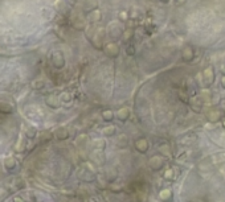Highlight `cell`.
Returning <instances> with one entry per match:
<instances>
[{
    "instance_id": "1",
    "label": "cell",
    "mask_w": 225,
    "mask_h": 202,
    "mask_svg": "<svg viewBox=\"0 0 225 202\" xmlns=\"http://www.w3.org/2000/svg\"><path fill=\"white\" fill-rule=\"evenodd\" d=\"M106 36H107L106 28H103V27L94 28L93 33L90 36V42H91L94 49L103 50V46H105V44H106Z\"/></svg>"
},
{
    "instance_id": "2",
    "label": "cell",
    "mask_w": 225,
    "mask_h": 202,
    "mask_svg": "<svg viewBox=\"0 0 225 202\" xmlns=\"http://www.w3.org/2000/svg\"><path fill=\"white\" fill-rule=\"evenodd\" d=\"M122 24L123 23H120L119 20H115V21H111L109 25H107V28H106L107 34H109V37L112 41H115V40L122 37V34L124 32V28L122 27Z\"/></svg>"
},
{
    "instance_id": "3",
    "label": "cell",
    "mask_w": 225,
    "mask_h": 202,
    "mask_svg": "<svg viewBox=\"0 0 225 202\" xmlns=\"http://www.w3.org/2000/svg\"><path fill=\"white\" fill-rule=\"evenodd\" d=\"M201 79H203V86L205 89H209V87L213 86V83L216 81V73H215V69L212 66H208L205 69L203 70L201 73Z\"/></svg>"
},
{
    "instance_id": "4",
    "label": "cell",
    "mask_w": 225,
    "mask_h": 202,
    "mask_svg": "<svg viewBox=\"0 0 225 202\" xmlns=\"http://www.w3.org/2000/svg\"><path fill=\"white\" fill-rule=\"evenodd\" d=\"M103 53H105L106 57L109 58H116L120 53V46L118 42L115 41H110V42H106L105 46H103Z\"/></svg>"
},
{
    "instance_id": "5",
    "label": "cell",
    "mask_w": 225,
    "mask_h": 202,
    "mask_svg": "<svg viewBox=\"0 0 225 202\" xmlns=\"http://www.w3.org/2000/svg\"><path fill=\"white\" fill-rule=\"evenodd\" d=\"M70 24L76 30H85L86 29V19L82 15H73L70 17Z\"/></svg>"
},
{
    "instance_id": "6",
    "label": "cell",
    "mask_w": 225,
    "mask_h": 202,
    "mask_svg": "<svg viewBox=\"0 0 225 202\" xmlns=\"http://www.w3.org/2000/svg\"><path fill=\"white\" fill-rule=\"evenodd\" d=\"M50 59H52V63H53V66L56 69H62V67L65 66V57H64L62 51H60V50L53 51Z\"/></svg>"
},
{
    "instance_id": "7",
    "label": "cell",
    "mask_w": 225,
    "mask_h": 202,
    "mask_svg": "<svg viewBox=\"0 0 225 202\" xmlns=\"http://www.w3.org/2000/svg\"><path fill=\"white\" fill-rule=\"evenodd\" d=\"M182 59L186 63H190L195 59V49L191 45H186L182 49Z\"/></svg>"
},
{
    "instance_id": "8",
    "label": "cell",
    "mask_w": 225,
    "mask_h": 202,
    "mask_svg": "<svg viewBox=\"0 0 225 202\" xmlns=\"http://www.w3.org/2000/svg\"><path fill=\"white\" fill-rule=\"evenodd\" d=\"M134 147H135V149L138 151L139 153L144 154L148 149H150V143H148V140L146 137H139V139H136V140H135Z\"/></svg>"
},
{
    "instance_id": "9",
    "label": "cell",
    "mask_w": 225,
    "mask_h": 202,
    "mask_svg": "<svg viewBox=\"0 0 225 202\" xmlns=\"http://www.w3.org/2000/svg\"><path fill=\"white\" fill-rule=\"evenodd\" d=\"M163 158L159 156V154H155V156H152L150 160H148V165H150V168L152 170H155V172H158V170H160L163 168Z\"/></svg>"
},
{
    "instance_id": "10",
    "label": "cell",
    "mask_w": 225,
    "mask_h": 202,
    "mask_svg": "<svg viewBox=\"0 0 225 202\" xmlns=\"http://www.w3.org/2000/svg\"><path fill=\"white\" fill-rule=\"evenodd\" d=\"M190 105L196 114H200L203 110V106H204V101H203V98H200V97H192V98H190Z\"/></svg>"
},
{
    "instance_id": "11",
    "label": "cell",
    "mask_w": 225,
    "mask_h": 202,
    "mask_svg": "<svg viewBox=\"0 0 225 202\" xmlns=\"http://www.w3.org/2000/svg\"><path fill=\"white\" fill-rule=\"evenodd\" d=\"M82 9L86 15L94 9H98V0H82Z\"/></svg>"
},
{
    "instance_id": "12",
    "label": "cell",
    "mask_w": 225,
    "mask_h": 202,
    "mask_svg": "<svg viewBox=\"0 0 225 202\" xmlns=\"http://www.w3.org/2000/svg\"><path fill=\"white\" fill-rule=\"evenodd\" d=\"M221 118H223V114L220 112L219 110H209L207 112V120L209 122V123L221 122Z\"/></svg>"
},
{
    "instance_id": "13",
    "label": "cell",
    "mask_w": 225,
    "mask_h": 202,
    "mask_svg": "<svg viewBox=\"0 0 225 202\" xmlns=\"http://www.w3.org/2000/svg\"><path fill=\"white\" fill-rule=\"evenodd\" d=\"M86 16H87V20H89L91 24H97V23H99L102 20V12L99 9L91 11L90 13H87Z\"/></svg>"
},
{
    "instance_id": "14",
    "label": "cell",
    "mask_w": 225,
    "mask_h": 202,
    "mask_svg": "<svg viewBox=\"0 0 225 202\" xmlns=\"http://www.w3.org/2000/svg\"><path fill=\"white\" fill-rule=\"evenodd\" d=\"M45 102L50 108H58L60 105H61V99H60V97H57V95H49Z\"/></svg>"
},
{
    "instance_id": "15",
    "label": "cell",
    "mask_w": 225,
    "mask_h": 202,
    "mask_svg": "<svg viewBox=\"0 0 225 202\" xmlns=\"http://www.w3.org/2000/svg\"><path fill=\"white\" fill-rule=\"evenodd\" d=\"M130 108L128 107H122V108L118 110V112H116V118H118V120L120 122H126L128 120V118H130Z\"/></svg>"
},
{
    "instance_id": "16",
    "label": "cell",
    "mask_w": 225,
    "mask_h": 202,
    "mask_svg": "<svg viewBox=\"0 0 225 202\" xmlns=\"http://www.w3.org/2000/svg\"><path fill=\"white\" fill-rule=\"evenodd\" d=\"M158 149H159V152H160L162 156H164V157H171L172 151H171V145L168 144V143H162V144L158 147Z\"/></svg>"
},
{
    "instance_id": "17",
    "label": "cell",
    "mask_w": 225,
    "mask_h": 202,
    "mask_svg": "<svg viewBox=\"0 0 225 202\" xmlns=\"http://www.w3.org/2000/svg\"><path fill=\"white\" fill-rule=\"evenodd\" d=\"M159 200L163 202H171L172 201V190L171 189H163L159 193Z\"/></svg>"
},
{
    "instance_id": "18",
    "label": "cell",
    "mask_w": 225,
    "mask_h": 202,
    "mask_svg": "<svg viewBox=\"0 0 225 202\" xmlns=\"http://www.w3.org/2000/svg\"><path fill=\"white\" fill-rule=\"evenodd\" d=\"M54 136L58 139V140H66L69 137V131H68L65 127H60V128L56 129Z\"/></svg>"
},
{
    "instance_id": "19",
    "label": "cell",
    "mask_w": 225,
    "mask_h": 202,
    "mask_svg": "<svg viewBox=\"0 0 225 202\" xmlns=\"http://www.w3.org/2000/svg\"><path fill=\"white\" fill-rule=\"evenodd\" d=\"M116 147L120 149L127 148L128 147V137L124 133H119L118 135V140H116Z\"/></svg>"
},
{
    "instance_id": "20",
    "label": "cell",
    "mask_w": 225,
    "mask_h": 202,
    "mask_svg": "<svg viewBox=\"0 0 225 202\" xmlns=\"http://www.w3.org/2000/svg\"><path fill=\"white\" fill-rule=\"evenodd\" d=\"M132 37H134V29H132V28H130V29H124V32H123V34H122V37H120V40H122L123 44H126V45H127V44L132 40Z\"/></svg>"
},
{
    "instance_id": "21",
    "label": "cell",
    "mask_w": 225,
    "mask_h": 202,
    "mask_svg": "<svg viewBox=\"0 0 225 202\" xmlns=\"http://www.w3.org/2000/svg\"><path fill=\"white\" fill-rule=\"evenodd\" d=\"M101 116H102V119L105 122H107V123H110V122H112L114 120V116H115V114L112 112V110H103L102 112H101Z\"/></svg>"
},
{
    "instance_id": "22",
    "label": "cell",
    "mask_w": 225,
    "mask_h": 202,
    "mask_svg": "<svg viewBox=\"0 0 225 202\" xmlns=\"http://www.w3.org/2000/svg\"><path fill=\"white\" fill-rule=\"evenodd\" d=\"M118 20L120 23H123V24H126L127 21H130V12L128 11H120L119 13H118Z\"/></svg>"
},
{
    "instance_id": "23",
    "label": "cell",
    "mask_w": 225,
    "mask_h": 202,
    "mask_svg": "<svg viewBox=\"0 0 225 202\" xmlns=\"http://www.w3.org/2000/svg\"><path fill=\"white\" fill-rule=\"evenodd\" d=\"M102 133L105 135L106 137H111V136H114V135L116 133V132H115V127H114V126L105 127V128L102 129Z\"/></svg>"
},
{
    "instance_id": "24",
    "label": "cell",
    "mask_w": 225,
    "mask_h": 202,
    "mask_svg": "<svg viewBox=\"0 0 225 202\" xmlns=\"http://www.w3.org/2000/svg\"><path fill=\"white\" fill-rule=\"evenodd\" d=\"M57 8H58L60 13H62V15H65V13L69 12V7H68L66 3H64L62 0H58V2H57Z\"/></svg>"
},
{
    "instance_id": "25",
    "label": "cell",
    "mask_w": 225,
    "mask_h": 202,
    "mask_svg": "<svg viewBox=\"0 0 225 202\" xmlns=\"http://www.w3.org/2000/svg\"><path fill=\"white\" fill-rule=\"evenodd\" d=\"M124 51H126V54L128 55V57H132V55H135L136 49H135V46L132 45V44H127V46H126V49H124Z\"/></svg>"
},
{
    "instance_id": "26",
    "label": "cell",
    "mask_w": 225,
    "mask_h": 202,
    "mask_svg": "<svg viewBox=\"0 0 225 202\" xmlns=\"http://www.w3.org/2000/svg\"><path fill=\"white\" fill-rule=\"evenodd\" d=\"M163 178H164V180H167V181H171L172 178H174V169L168 168L166 172L163 173Z\"/></svg>"
},
{
    "instance_id": "27",
    "label": "cell",
    "mask_w": 225,
    "mask_h": 202,
    "mask_svg": "<svg viewBox=\"0 0 225 202\" xmlns=\"http://www.w3.org/2000/svg\"><path fill=\"white\" fill-rule=\"evenodd\" d=\"M53 137V135H52L49 131H45V132L41 133V136H40V139H41V141H49L50 139Z\"/></svg>"
},
{
    "instance_id": "28",
    "label": "cell",
    "mask_w": 225,
    "mask_h": 202,
    "mask_svg": "<svg viewBox=\"0 0 225 202\" xmlns=\"http://www.w3.org/2000/svg\"><path fill=\"white\" fill-rule=\"evenodd\" d=\"M0 111L2 112H12V107L7 103H0Z\"/></svg>"
},
{
    "instance_id": "29",
    "label": "cell",
    "mask_w": 225,
    "mask_h": 202,
    "mask_svg": "<svg viewBox=\"0 0 225 202\" xmlns=\"http://www.w3.org/2000/svg\"><path fill=\"white\" fill-rule=\"evenodd\" d=\"M179 98L182 99L184 103H190V97L187 95L186 91H179Z\"/></svg>"
},
{
    "instance_id": "30",
    "label": "cell",
    "mask_w": 225,
    "mask_h": 202,
    "mask_svg": "<svg viewBox=\"0 0 225 202\" xmlns=\"http://www.w3.org/2000/svg\"><path fill=\"white\" fill-rule=\"evenodd\" d=\"M60 99H61V102H70L72 101V97L69 93H62L60 95Z\"/></svg>"
},
{
    "instance_id": "31",
    "label": "cell",
    "mask_w": 225,
    "mask_h": 202,
    "mask_svg": "<svg viewBox=\"0 0 225 202\" xmlns=\"http://www.w3.org/2000/svg\"><path fill=\"white\" fill-rule=\"evenodd\" d=\"M15 160L13 158H8V160L6 161V168H8V169H12V168H15Z\"/></svg>"
},
{
    "instance_id": "32",
    "label": "cell",
    "mask_w": 225,
    "mask_h": 202,
    "mask_svg": "<svg viewBox=\"0 0 225 202\" xmlns=\"http://www.w3.org/2000/svg\"><path fill=\"white\" fill-rule=\"evenodd\" d=\"M27 136L28 137H35L36 136V129L33 128V127H31L29 129H27Z\"/></svg>"
},
{
    "instance_id": "33",
    "label": "cell",
    "mask_w": 225,
    "mask_h": 202,
    "mask_svg": "<svg viewBox=\"0 0 225 202\" xmlns=\"http://www.w3.org/2000/svg\"><path fill=\"white\" fill-rule=\"evenodd\" d=\"M44 85H45V83H44V81H36V82L33 83V86L36 87V89H42Z\"/></svg>"
},
{
    "instance_id": "34",
    "label": "cell",
    "mask_w": 225,
    "mask_h": 202,
    "mask_svg": "<svg viewBox=\"0 0 225 202\" xmlns=\"http://www.w3.org/2000/svg\"><path fill=\"white\" fill-rule=\"evenodd\" d=\"M174 3H175V5L182 7V5H186L187 4V0H174Z\"/></svg>"
},
{
    "instance_id": "35",
    "label": "cell",
    "mask_w": 225,
    "mask_h": 202,
    "mask_svg": "<svg viewBox=\"0 0 225 202\" xmlns=\"http://www.w3.org/2000/svg\"><path fill=\"white\" fill-rule=\"evenodd\" d=\"M110 189L112 190V192H119V190H122L120 186H114V185H110Z\"/></svg>"
},
{
    "instance_id": "36",
    "label": "cell",
    "mask_w": 225,
    "mask_h": 202,
    "mask_svg": "<svg viewBox=\"0 0 225 202\" xmlns=\"http://www.w3.org/2000/svg\"><path fill=\"white\" fill-rule=\"evenodd\" d=\"M220 83H221V87L225 90V75H223L221 79H220Z\"/></svg>"
},
{
    "instance_id": "37",
    "label": "cell",
    "mask_w": 225,
    "mask_h": 202,
    "mask_svg": "<svg viewBox=\"0 0 225 202\" xmlns=\"http://www.w3.org/2000/svg\"><path fill=\"white\" fill-rule=\"evenodd\" d=\"M221 124H223V127L225 128V116H223V118H221Z\"/></svg>"
},
{
    "instance_id": "38",
    "label": "cell",
    "mask_w": 225,
    "mask_h": 202,
    "mask_svg": "<svg viewBox=\"0 0 225 202\" xmlns=\"http://www.w3.org/2000/svg\"><path fill=\"white\" fill-rule=\"evenodd\" d=\"M170 2H171V0H160V3H163V4H168Z\"/></svg>"
},
{
    "instance_id": "39",
    "label": "cell",
    "mask_w": 225,
    "mask_h": 202,
    "mask_svg": "<svg viewBox=\"0 0 225 202\" xmlns=\"http://www.w3.org/2000/svg\"><path fill=\"white\" fill-rule=\"evenodd\" d=\"M15 202H24V201L20 197H17V198H15Z\"/></svg>"
},
{
    "instance_id": "40",
    "label": "cell",
    "mask_w": 225,
    "mask_h": 202,
    "mask_svg": "<svg viewBox=\"0 0 225 202\" xmlns=\"http://www.w3.org/2000/svg\"><path fill=\"white\" fill-rule=\"evenodd\" d=\"M221 74H223V75H225V66H223V67H221Z\"/></svg>"
}]
</instances>
